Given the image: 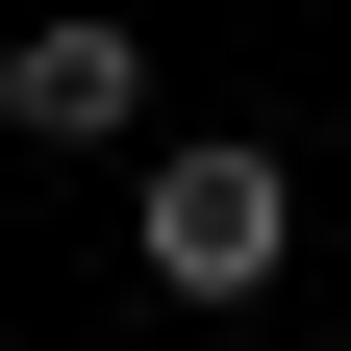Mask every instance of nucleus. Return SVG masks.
Wrapping results in <instances>:
<instances>
[{"label": "nucleus", "mask_w": 351, "mask_h": 351, "mask_svg": "<svg viewBox=\"0 0 351 351\" xmlns=\"http://www.w3.org/2000/svg\"><path fill=\"white\" fill-rule=\"evenodd\" d=\"M125 251H151V301H276V251H301V176L251 151V125H201V151H151Z\"/></svg>", "instance_id": "obj_1"}, {"label": "nucleus", "mask_w": 351, "mask_h": 351, "mask_svg": "<svg viewBox=\"0 0 351 351\" xmlns=\"http://www.w3.org/2000/svg\"><path fill=\"white\" fill-rule=\"evenodd\" d=\"M0 125L25 151H125L151 125V25H0Z\"/></svg>", "instance_id": "obj_2"}]
</instances>
